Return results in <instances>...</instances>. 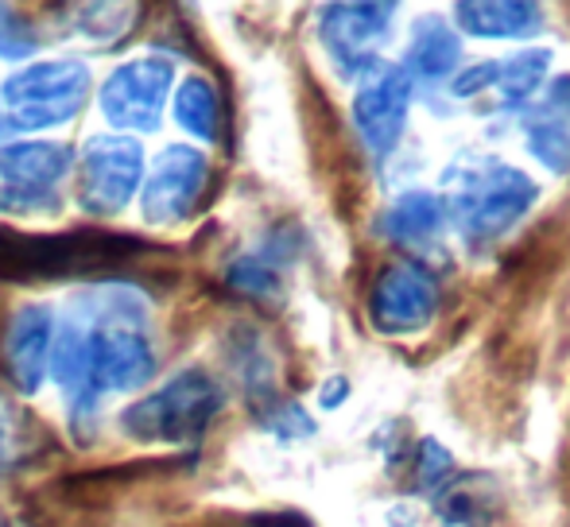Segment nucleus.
Here are the masks:
<instances>
[{
  "mask_svg": "<svg viewBox=\"0 0 570 527\" xmlns=\"http://www.w3.org/2000/svg\"><path fill=\"white\" fill-rule=\"evenodd\" d=\"M435 315V284L420 268H389L373 287V322L384 334L423 330Z\"/></svg>",
  "mask_w": 570,
  "mask_h": 527,
  "instance_id": "obj_9",
  "label": "nucleus"
},
{
  "mask_svg": "<svg viewBox=\"0 0 570 527\" xmlns=\"http://www.w3.org/2000/svg\"><path fill=\"white\" fill-rule=\"evenodd\" d=\"M16 415L12 407H8V399L0 396V466L8 461V454H12V438H16Z\"/></svg>",
  "mask_w": 570,
  "mask_h": 527,
  "instance_id": "obj_20",
  "label": "nucleus"
},
{
  "mask_svg": "<svg viewBox=\"0 0 570 527\" xmlns=\"http://www.w3.org/2000/svg\"><path fill=\"white\" fill-rule=\"evenodd\" d=\"M31 51H36L31 28L12 8H0V59H23V54H31Z\"/></svg>",
  "mask_w": 570,
  "mask_h": 527,
  "instance_id": "obj_18",
  "label": "nucleus"
},
{
  "mask_svg": "<svg viewBox=\"0 0 570 527\" xmlns=\"http://www.w3.org/2000/svg\"><path fill=\"white\" fill-rule=\"evenodd\" d=\"M353 113H357V129L368 140V148L389 151L400 140V129H404L407 117V78L400 70H389L381 82L361 90Z\"/></svg>",
  "mask_w": 570,
  "mask_h": 527,
  "instance_id": "obj_11",
  "label": "nucleus"
},
{
  "mask_svg": "<svg viewBox=\"0 0 570 527\" xmlns=\"http://www.w3.org/2000/svg\"><path fill=\"white\" fill-rule=\"evenodd\" d=\"M532 198L535 187L520 171H493V175H478L465 187V195L458 198V213H462L470 233L493 237L501 229H509L528 210Z\"/></svg>",
  "mask_w": 570,
  "mask_h": 527,
  "instance_id": "obj_8",
  "label": "nucleus"
},
{
  "mask_svg": "<svg viewBox=\"0 0 570 527\" xmlns=\"http://www.w3.org/2000/svg\"><path fill=\"white\" fill-rule=\"evenodd\" d=\"M90 98V70L82 62H36L8 78L0 101L20 129H51L78 113Z\"/></svg>",
  "mask_w": 570,
  "mask_h": 527,
  "instance_id": "obj_3",
  "label": "nucleus"
},
{
  "mask_svg": "<svg viewBox=\"0 0 570 527\" xmlns=\"http://www.w3.org/2000/svg\"><path fill=\"white\" fill-rule=\"evenodd\" d=\"M75 156L67 143H47V140H28V143H8L0 151V206L8 210H36L43 202H55V187L70 171Z\"/></svg>",
  "mask_w": 570,
  "mask_h": 527,
  "instance_id": "obj_6",
  "label": "nucleus"
},
{
  "mask_svg": "<svg viewBox=\"0 0 570 527\" xmlns=\"http://www.w3.org/2000/svg\"><path fill=\"white\" fill-rule=\"evenodd\" d=\"M175 117L190 136L214 140L218 136V93L206 78H187L175 93Z\"/></svg>",
  "mask_w": 570,
  "mask_h": 527,
  "instance_id": "obj_14",
  "label": "nucleus"
},
{
  "mask_svg": "<svg viewBox=\"0 0 570 527\" xmlns=\"http://www.w3.org/2000/svg\"><path fill=\"white\" fill-rule=\"evenodd\" d=\"M144 175V151L128 136H98L86 143L78 167V202L94 213H117L136 195Z\"/></svg>",
  "mask_w": 570,
  "mask_h": 527,
  "instance_id": "obj_4",
  "label": "nucleus"
},
{
  "mask_svg": "<svg viewBox=\"0 0 570 527\" xmlns=\"http://www.w3.org/2000/svg\"><path fill=\"white\" fill-rule=\"evenodd\" d=\"M167 90H171V62L144 54L109 74V82L101 86V113L117 129L151 132L159 129Z\"/></svg>",
  "mask_w": 570,
  "mask_h": 527,
  "instance_id": "obj_5",
  "label": "nucleus"
},
{
  "mask_svg": "<svg viewBox=\"0 0 570 527\" xmlns=\"http://www.w3.org/2000/svg\"><path fill=\"white\" fill-rule=\"evenodd\" d=\"M51 330L55 326L47 307H23L8 326V369H12V380L20 385V392H36L39 380H43L55 346Z\"/></svg>",
  "mask_w": 570,
  "mask_h": 527,
  "instance_id": "obj_10",
  "label": "nucleus"
},
{
  "mask_svg": "<svg viewBox=\"0 0 570 527\" xmlns=\"http://www.w3.org/2000/svg\"><path fill=\"white\" fill-rule=\"evenodd\" d=\"M439 221H443V213H439V202L428 195H412L404 198V202L392 206L389 213V229L396 241H423V237L439 233Z\"/></svg>",
  "mask_w": 570,
  "mask_h": 527,
  "instance_id": "obj_15",
  "label": "nucleus"
},
{
  "mask_svg": "<svg viewBox=\"0 0 570 527\" xmlns=\"http://www.w3.org/2000/svg\"><path fill=\"white\" fill-rule=\"evenodd\" d=\"M532 143L543 163H551L556 171H570V132H563L559 125H540L532 132Z\"/></svg>",
  "mask_w": 570,
  "mask_h": 527,
  "instance_id": "obj_19",
  "label": "nucleus"
},
{
  "mask_svg": "<svg viewBox=\"0 0 570 527\" xmlns=\"http://www.w3.org/2000/svg\"><path fill=\"white\" fill-rule=\"evenodd\" d=\"M140 241L114 233H8L0 229V276L4 279H55L128 264Z\"/></svg>",
  "mask_w": 570,
  "mask_h": 527,
  "instance_id": "obj_1",
  "label": "nucleus"
},
{
  "mask_svg": "<svg viewBox=\"0 0 570 527\" xmlns=\"http://www.w3.org/2000/svg\"><path fill=\"white\" fill-rule=\"evenodd\" d=\"M206 167L203 151L195 148H164L148 175V187H144V218L156 221V226H171V221L187 218L198 206L206 190Z\"/></svg>",
  "mask_w": 570,
  "mask_h": 527,
  "instance_id": "obj_7",
  "label": "nucleus"
},
{
  "mask_svg": "<svg viewBox=\"0 0 570 527\" xmlns=\"http://www.w3.org/2000/svg\"><path fill=\"white\" fill-rule=\"evenodd\" d=\"M543 70H548V54H517V59L504 67V90L509 98H528V93L540 86Z\"/></svg>",
  "mask_w": 570,
  "mask_h": 527,
  "instance_id": "obj_17",
  "label": "nucleus"
},
{
  "mask_svg": "<svg viewBox=\"0 0 570 527\" xmlns=\"http://www.w3.org/2000/svg\"><path fill=\"white\" fill-rule=\"evenodd\" d=\"M412 59L423 74H446L458 59V47H454V36L443 28V23H423L415 31V47H412Z\"/></svg>",
  "mask_w": 570,
  "mask_h": 527,
  "instance_id": "obj_16",
  "label": "nucleus"
},
{
  "mask_svg": "<svg viewBox=\"0 0 570 527\" xmlns=\"http://www.w3.org/2000/svg\"><path fill=\"white\" fill-rule=\"evenodd\" d=\"M458 23L478 36H528L540 28V8L532 4H458Z\"/></svg>",
  "mask_w": 570,
  "mask_h": 527,
  "instance_id": "obj_13",
  "label": "nucleus"
},
{
  "mask_svg": "<svg viewBox=\"0 0 570 527\" xmlns=\"http://www.w3.org/2000/svg\"><path fill=\"white\" fill-rule=\"evenodd\" d=\"M389 4H334L326 8L323 36L342 62H361L389 31Z\"/></svg>",
  "mask_w": 570,
  "mask_h": 527,
  "instance_id": "obj_12",
  "label": "nucleus"
},
{
  "mask_svg": "<svg viewBox=\"0 0 570 527\" xmlns=\"http://www.w3.org/2000/svg\"><path fill=\"white\" fill-rule=\"evenodd\" d=\"M222 392L203 369H187L167 380L159 392L144 396L125 411V430L140 443H187L218 415Z\"/></svg>",
  "mask_w": 570,
  "mask_h": 527,
  "instance_id": "obj_2",
  "label": "nucleus"
}]
</instances>
